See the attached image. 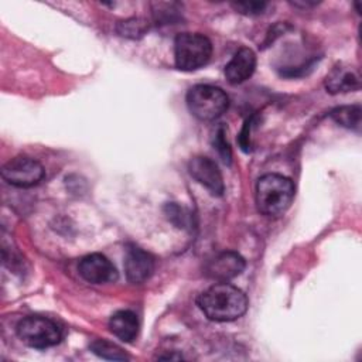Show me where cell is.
<instances>
[{"label":"cell","mask_w":362,"mask_h":362,"mask_svg":"<svg viewBox=\"0 0 362 362\" xmlns=\"http://www.w3.org/2000/svg\"><path fill=\"white\" fill-rule=\"evenodd\" d=\"M124 272L126 277L130 283L133 284H140L150 279V276L154 272V257L137 247L130 245L126 249V256H124Z\"/></svg>","instance_id":"10"},{"label":"cell","mask_w":362,"mask_h":362,"mask_svg":"<svg viewBox=\"0 0 362 362\" xmlns=\"http://www.w3.org/2000/svg\"><path fill=\"white\" fill-rule=\"evenodd\" d=\"M109 328L115 337L123 342H133L139 334V318L133 311H116L109 320Z\"/></svg>","instance_id":"13"},{"label":"cell","mask_w":362,"mask_h":362,"mask_svg":"<svg viewBox=\"0 0 362 362\" xmlns=\"http://www.w3.org/2000/svg\"><path fill=\"white\" fill-rule=\"evenodd\" d=\"M18 338L28 346L45 349L57 345L61 341V329L58 325L45 317L30 315L17 324Z\"/></svg>","instance_id":"5"},{"label":"cell","mask_w":362,"mask_h":362,"mask_svg":"<svg viewBox=\"0 0 362 362\" xmlns=\"http://www.w3.org/2000/svg\"><path fill=\"white\" fill-rule=\"evenodd\" d=\"M78 272L83 280L92 284H106L117 280L119 274L113 263L100 253H90L79 260Z\"/></svg>","instance_id":"7"},{"label":"cell","mask_w":362,"mask_h":362,"mask_svg":"<svg viewBox=\"0 0 362 362\" xmlns=\"http://www.w3.org/2000/svg\"><path fill=\"white\" fill-rule=\"evenodd\" d=\"M239 13L249 14V16H256L262 14L264 8L267 7V3L263 1H245V3H233L232 4Z\"/></svg>","instance_id":"19"},{"label":"cell","mask_w":362,"mask_h":362,"mask_svg":"<svg viewBox=\"0 0 362 362\" xmlns=\"http://www.w3.org/2000/svg\"><path fill=\"white\" fill-rule=\"evenodd\" d=\"M214 146L218 151V154L221 156L222 161L229 164L230 163V158H232V151H230V147L225 139V129L221 126L216 132V136L214 139Z\"/></svg>","instance_id":"18"},{"label":"cell","mask_w":362,"mask_h":362,"mask_svg":"<svg viewBox=\"0 0 362 362\" xmlns=\"http://www.w3.org/2000/svg\"><path fill=\"white\" fill-rule=\"evenodd\" d=\"M294 184L290 178L270 173L257 180L256 205L259 212L266 216L283 215L294 199Z\"/></svg>","instance_id":"2"},{"label":"cell","mask_w":362,"mask_h":362,"mask_svg":"<svg viewBox=\"0 0 362 362\" xmlns=\"http://www.w3.org/2000/svg\"><path fill=\"white\" fill-rule=\"evenodd\" d=\"M361 106L359 105H351V106H339L335 107L331 112V117L341 124L342 127L359 130L361 127Z\"/></svg>","instance_id":"14"},{"label":"cell","mask_w":362,"mask_h":362,"mask_svg":"<svg viewBox=\"0 0 362 362\" xmlns=\"http://www.w3.org/2000/svg\"><path fill=\"white\" fill-rule=\"evenodd\" d=\"M90 351L98 355L99 358L109 359V361H126L129 359L127 355L123 352L122 348L117 345L105 341V339H96L90 344Z\"/></svg>","instance_id":"15"},{"label":"cell","mask_w":362,"mask_h":362,"mask_svg":"<svg viewBox=\"0 0 362 362\" xmlns=\"http://www.w3.org/2000/svg\"><path fill=\"white\" fill-rule=\"evenodd\" d=\"M253 119L255 116L249 117L245 124H243V129L238 137V141H239V146L240 148L245 151V153H249L252 150V143H250V129L253 126Z\"/></svg>","instance_id":"20"},{"label":"cell","mask_w":362,"mask_h":362,"mask_svg":"<svg viewBox=\"0 0 362 362\" xmlns=\"http://www.w3.org/2000/svg\"><path fill=\"white\" fill-rule=\"evenodd\" d=\"M212 55L211 41L198 33H181L174 41V61L181 71H195L208 64Z\"/></svg>","instance_id":"3"},{"label":"cell","mask_w":362,"mask_h":362,"mask_svg":"<svg viewBox=\"0 0 362 362\" xmlns=\"http://www.w3.org/2000/svg\"><path fill=\"white\" fill-rule=\"evenodd\" d=\"M165 214H167L168 219L174 225H177L178 228H187L191 223L189 212L185 208L178 206L177 204H167L165 205Z\"/></svg>","instance_id":"16"},{"label":"cell","mask_w":362,"mask_h":362,"mask_svg":"<svg viewBox=\"0 0 362 362\" xmlns=\"http://www.w3.org/2000/svg\"><path fill=\"white\" fill-rule=\"evenodd\" d=\"M117 31L126 37H136L137 34L141 35L146 31V24L139 18H130V20L122 21L117 25Z\"/></svg>","instance_id":"17"},{"label":"cell","mask_w":362,"mask_h":362,"mask_svg":"<svg viewBox=\"0 0 362 362\" xmlns=\"http://www.w3.org/2000/svg\"><path fill=\"white\" fill-rule=\"evenodd\" d=\"M245 269V259L236 252H222L208 260L204 274L218 283H228L239 276Z\"/></svg>","instance_id":"8"},{"label":"cell","mask_w":362,"mask_h":362,"mask_svg":"<svg viewBox=\"0 0 362 362\" xmlns=\"http://www.w3.org/2000/svg\"><path fill=\"white\" fill-rule=\"evenodd\" d=\"M1 177L14 187L28 188L37 185L44 178V168L37 160L18 156L1 167Z\"/></svg>","instance_id":"6"},{"label":"cell","mask_w":362,"mask_h":362,"mask_svg":"<svg viewBox=\"0 0 362 362\" xmlns=\"http://www.w3.org/2000/svg\"><path fill=\"white\" fill-rule=\"evenodd\" d=\"M188 171L191 177L198 181L201 185H204L206 189L211 191L214 195H222L223 194V180L222 174L214 160L205 156H197L191 158L188 163Z\"/></svg>","instance_id":"9"},{"label":"cell","mask_w":362,"mask_h":362,"mask_svg":"<svg viewBox=\"0 0 362 362\" xmlns=\"http://www.w3.org/2000/svg\"><path fill=\"white\" fill-rule=\"evenodd\" d=\"M361 86V76L359 72L346 65H337L331 69V72L325 78V89L329 93H339V92H349L356 90Z\"/></svg>","instance_id":"12"},{"label":"cell","mask_w":362,"mask_h":362,"mask_svg":"<svg viewBox=\"0 0 362 362\" xmlns=\"http://www.w3.org/2000/svg\"><path fill=\"white\" fill-rule=\"evenodd\" d=\"M256 68V55L255 52L247 48L242 47L239 48L232 59L225 66V76L229 83L238 85L249 79Z\"/></svg>","instance_id":"11"},{"label":"cell","mask_w":362,"mask_h":362,"mask_svg":"<svg viewBox=\"0 0 362 362\" xmlns=\"http://www.w3.org/2000/svg\"><path fill=\"white\" fill-rule=\"evenodd\" d=\"M197 303L205 317L216 322L238 320L247 308L245 293L229 283H215L198 296Z\"/></svg>","instance_id":"1"},{"label":"cell","mask_w":362,"mask_h":362,"mask_svg":"<svg viewBox=\"0 0 362 362\" xmlns=\"http://www.w3.org/2000/svg\"><path fill=\"white\" fill-rule=\"evenodd\" d=\"M187 106L197 119L211 122L228 110L229 98L221 88L201 83L188 90Z\"/></svg>","instance_id":"4"}]
</instances>
